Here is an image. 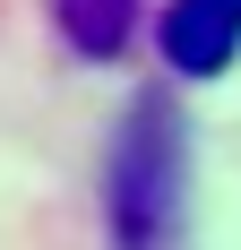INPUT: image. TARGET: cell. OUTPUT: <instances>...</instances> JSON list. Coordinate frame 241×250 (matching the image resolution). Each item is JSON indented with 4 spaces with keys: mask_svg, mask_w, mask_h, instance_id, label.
Segmentation results:
<instances>
[{
    "mask_svg": "<svg viewBox=\"0 0 241 250\" xmlns=\"http://www.w3.org/2000/svg\"><path fill=\"white\" fill-rule=\"evenodd\" d=\"M190 216V129L172 95H138L103 155V225L112 250H172Z\"/></svg>",
    "mask_w": 241,
    "mask_h": 250,
    "instance_id": "6da1fadb",
    "label": "cell"
},
{
    "mask_svg": "<svg viewBox=\"0 0 241 250\" xmlns=\"http://www.w3.org/2000/svg\"><path fill=\"white\" fill-rule=\"evenodd\" d=\"M155 43H164L172 78H224L241 61V0H164Z\"/></svg>",
    "mask_w": 241,
    "mask_h": 250,
    "instance_id": "7a4b0ae2",
    "label": "cell"
},
{
    "mask_svg": "<svg viewBox=\"0 0 241 250\" xmlns=\"http://www.w3.org/2000/svg\"><path fill=\"white\" fill-rule=\"evenodd\" d=\"M52 26H60L69 52L112 61V52L129 43V26H138V0H52Z\"/></svg>",
    "mask_w": 241,
    "mask_h": 250,
    "instance_id": "3957f363",
    "label": "cell"
}]
</instances>
